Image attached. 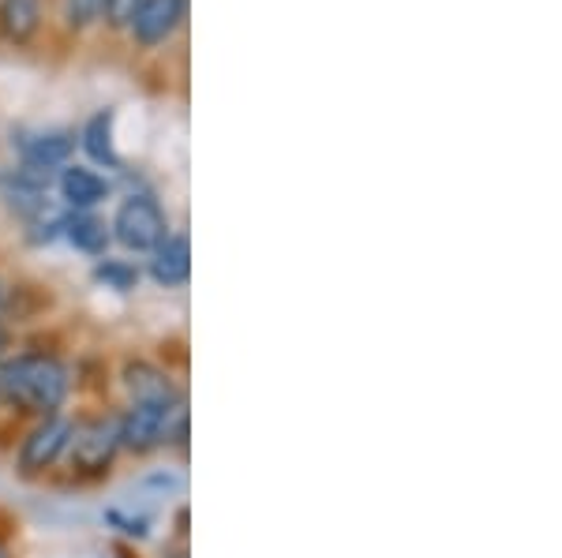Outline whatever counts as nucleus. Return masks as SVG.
<instances>
[{"instance_id":"ddd939ff","label":"nucleus","mask_w":562,"mask_h":558,"mask_svg":"<svg viewBox=\"0 0 562 558\" xmlns=\"http://www.w3.org/2000/svg\"><path fill=\"white\" fill-rule=\"evenodd\" d=\"M65 237L76 244L79 251H87V255H105V248H109V225L102 218H94L90 210H76V214H68L65 218Z\"/></svg>"},{"instance_id":"6e6552de","label":"nucleus","mask_w":562,"mask_h":558,"mask_svg":"<svg viewBox=\"0 0 562 558\" xmlns=\"http://www.w3.org/2000/svg\"><path fill=\"white\" fill-rule=\"evenodd\" d=\"M150 277L166 289H177L192 277V244H188L184 232L177 237H166L158 248H154V259H150Z\"/></svg>"},{"instance_id":"6ab92c4d","label":"nucleus","mask_w":562,"mask_h":558,"mask_svg":"<svg viewBox=\"0 0 562 558\" xmlns=\"http://www.w3.org/2000/svg\"><path fill=\"white\" fill-rule=\"evenodd\" d=\"M0 296H4V289H0Z\"/></svg>"},{"instance_id":"39448f33","label":"nucleus","mask_w":562,"mask_h":558,"mask_svg":"<svg viewBox=\"0 0 562 558\" xmlns=\"http://www.w3.org/2000/svg\"><path fill=\"white\" fill-rule=\"evenodd\" d=\"M71 443V420L68 417H45V424H38L26 435V443L20 449V469L26 476L45 472L60 462V454Z\"/></svg>"},{"instance_id":"9b49d317","label":"nucleus","mask_w":562,"mask_h":558,"mask_svg":"<svg viewBox=\"0 0 562 558\" xmlns=\"http://www.w3.org/2000/svg\"><path fill=\"white\" fill-rule=\"evenodd\" d=\"M42 26V0H0V34L8 42L23 45Z\"/></svg>"},{"instance_id":"f257e3e1","label":"nucleus","mask_w":562,"mask_h":558,"mask_svg":"<svg viewBox=\"0 0 562 558\" xmlns=\"http://www.w3.org/2000/svg\"><path fill=\"white\" fill-rule=\"evenodd\" d=\"M68 394V372L57 356L23 353L0 364V398L26 412H53Z\"/></svg>"},{"instance_id":"9d476101","label":"nucleus","mask_w":562,"mask_h":558,"mask_svg":"<svg viewBox=\"0 0 562 558\" xmlns=\"http://www.w3.org/2000/svg\"><path fill=\"white\" fill-rule=\"evenodd\" d=\"M124 383H128V390H132V401H173L177 398L169 375L161 372V367L147 364V360H132V364L124 367Z\"/></svg>"},{"instance_id":"a211bd4d","label":"nucleus","mask_w":562,"mask_h":558,"mask_svg":"<svg viewBox=\"0 0 562 558\" xmlns=\"http://www.w3.org/2000/svg\"><path fill=\"white\" fill-rule=\"evenodd\" d=\"M0 558H8V551H4V547H0Z\"/></svg>"},{"instance_id":"423d86ee","label":"nucleus","mask_w":562,"mask_h":558,"mask_svg":"<svg viewBox=\"0 0 562 558\" xmlns=\"http://www.w3.org/2000/svg\"><path fill=\"white\" fill-rule=\"evenodd\" d=\"M188 0H143L139 12L132 20V38L143 49H158L177 34V26L184 23Z\"/></svg>"},{"instance_id":"4468645a","label":"nucleus","mask_w":562,"mask_h":558,"mask_svg":"<svg viewBox=\"0 0 562 558\" xmlns=\"http://www.w3.org/2000/svg\"><path fill=\"white\" fill-rule=\"evenodd\" d=\"M135 266L128 263H116V259H105L102 266H98V282H105L109 289H132L135 285Z\"/></svg>"},{"instance_id":"dca6fc26","label":"nucleus","mask_w":562,"mask_h":558,"mask_svg":"<svg viewBox=\"0 0 562 558\" xmlns=\"http://www.w3.org/2000/svg\"><path fill=\"white\" fill-rule=\"evenodd\" d=\"M102 4L105 0H65V15L71 26H87L102 15Z\"/></svg>"},{"instance_id":"0eeeda50","label":"nucleus","mask_w":562,"mask_h":558,"mask_svg":"<svg viewBox=\"0 0 562 558\" xmlns=\"http://www.w3.org/2000/svg\"><path fill=\"white\" fill-rule=\"evenodd\" d=\"M23 150V166H38V169H57L68 166V158L76 155V132H65V128H53V132H38L31 139L20 143Z\"/></svg>"},{"instance_id":"f8f14e48","label":"nucleus","mask_w":562,"mask_h":558,"mask_svg":"<svg viewBox=\"0 0 562 558\" xmlns=\"http://www.w3.org/2000/svg\"><path fill=\"white\" fill-rule=\"evenodd\" d=\"M79 143H83L90 161H98V166H105V169H121V158H116V147H113V113L109 110L90 116L83 124V132H79Z\"/></svg>"},{"instance_id":"7ed1b4c3","label":"nucleus","mask_w":562,"mask_h":558,"mask_svg":"<svg viewBox=\"0 0 562 558\" xmlns=\"http://www.w3.org/2000/svg\"><path fill=\"white\" fill-rule=\"evenodd\" d=\"M113 237L121 240L128 251H154L161 240L169 237V221H166V210L158 206V200L147 192L139 195H128L121 203L113 218Z\"/></svg>"},{"instance_id":"1a4fd4ad","label":"nucleus","mask_w":562,"mask_h":558,"mask_svg":"<svg viewBox=\"0 0 562 558\" xmlns=\"http://www.w3.org/2000/svg\"><path fill=\"white\" fill-rule=\"evenodd\" d=\"M60 195H65L68 206H76V210H90V206H98L109 195V184L102 176L94 173V169H83V166H65V173H60Z\"/></svg>"},{"instance_id":"20e7f679","label":"nucleus","mask_w":562,"mask_h":558,"mask_svg":"<svg viewBox=\"0 0 562 558\" xmlns=\"http://www.w3.org/2000/svg\"><path fill=\"white\" fill-rule=\"evenodd\" d=\"M71 462L83 472H102L113 462L116 446H121V431L116 420H83L71 424Z\"/></svg>"},{"instance_id":"f03ea898","label":"nucleus","mask_w":562,"mask_h":558,"mask_svg":"<svg viewBox=\"0 0 562 558\" xmlns=\"http://www.w3.org/2000/svg\"><path fill=\"white\" fill-rule=\"evenodd\" d=\"M180 398L173 401H132V409L116 420L121 431V446L135 449V454H150L173 435V420H180Z\"/></svg>"},{"instance_id":"2eb2a0df","label":"nucleus","mask_w":562,"mask_h":558,"mask_svg":"<svg viewBox=\"0 0 562 558\" xmlns=\"http://www.w3.org/2000/svg\"><path fill=\"white\" fill-rule=\"evenodd\" d=\"M139 4H143V0H105L102 15H105V23L113 26V31H124V26H132Z\"/></svg>"},{"instance_id":"f3484780","label":"nucleus","mask_w":562,"mask_h":558,"mask_svg":"<svg viewBox=\"0 0 562 558\" xmlns=\"http://www.w3.org/2000/svg\"><path fill=\"white\" fill-rule=\"evenodd\" d=\"M4 349H8V330L0 327V353H4Z\"/></svg>"}]
</instances>
